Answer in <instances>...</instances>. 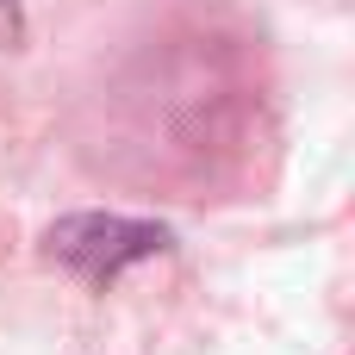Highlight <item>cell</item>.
Wrapping results in <instances>:
<instances>
[{"label":"cell","mask_w":355,"mask_h":355,"mask_svg":"<svg viewBox=\"0 0 355 355\" xmlns=\"http://www.w3.org/2000/svg\"><path fill=\"white\" fill-rule=\"evenodd\" d=\"M162 243L168 237L156 225H137V218H69L50 231V256H62L69 268H87V275H112L125 262H144Z\"/></svg>","instance_id":"1"}]
</instances>
